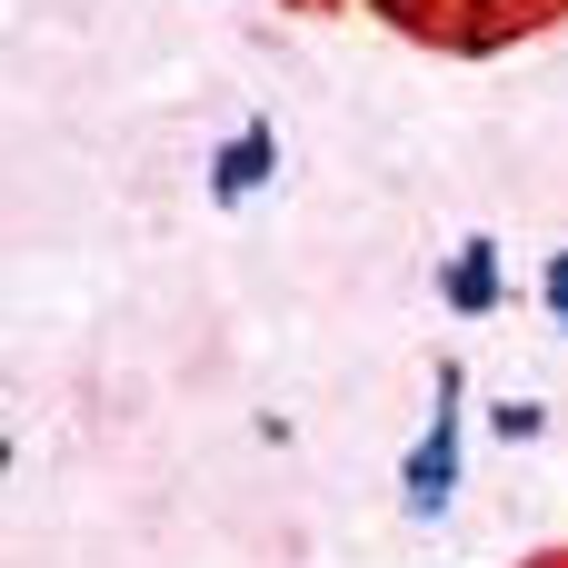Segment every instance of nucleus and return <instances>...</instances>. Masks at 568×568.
<instances>
[{"label": "nucleus", "mask_w": 568, "mask_h": 568, "mask_svg": "<svg viewBox=\"0 0 568 568\" xmlns=\"http://www.w3.org/2000/svg\"><path fill=\"white\" fill-rule=\"evenodd\" d=\"M459 479H469V369H459V359H439L429 429H419V439H409V459H399V519L439 529V519L459 509Z\"/></svg>", "instance_id": "f257e3e1"}, {"label": "nucleus", "mask_w": 568, "mask_h": 568, "mask_svg": "<svg viewBox=\"0 0 568 568\" xmlns=\"http://www.w3.org/2000/svg\"><path fill=\"white\" fill-rule=\"evenodd\" d=\"M270 180H280V120H240V130L210 150V200H220V210H250Z\"/></svg>", "instance_id": "f03ea898"}, {"label": "nucleus", "mask_w": 568, "mask_h": 568, "mask_svg": "<svg viewBox=\"0 0 568 568\" xmlns=\"http://www.w3.org/2000/svg\"><path fill=\"white\" fill-rule=\"evenodd\" d=\"M439 300H449L459 320H489V310L509 300V250H499L489 230H469V240L439 260Z\"/></svg>", "instance_id": "7ed1b4c3"}, {"label": "nucleus", "mask_w": 568, "mask_h": 568, "mask_svg": "<svg viewBox=\"0 0 568 568\" xmlns=\"http://www.w3.org/2000/svg\"><path fill=\"white\" fill-rule=\"evenodd\" d=\"M459 10H469V20H459V50H489V40H509L539 0H459Z\"/></svg>", "instance_id": "20e7f679"}, {"label": "nucleus", "mask_w": 568, "mask_h": 568, "mask_svg": "<svg viewBox=\"0 0 568 568\" xmlns=\"http://www.w3.org/2000/svg\"><path fill=\"white\" fill-rule=\"evenodd\" d=\"M489 429H499L509 449H529V439H549V399H519V389H509V399L489 409Z\"/></svg>", "instance_id": "39448f33"}, {"label": "nucleus", "mask_w": 568, "mask_h": 568, "mask_svg": "<svg viewBox=\"0 0 568 568\" xmlns=\"http://www.w3.org/2000/svg\"><path fill=\"white\" fill-rule=\"evenodd\" d=\"M539 310H549V329L568 339V250H549V260H539Z\"/></svg>", "instance_id": "423d86ee"}, {"label": "nucleus", "mask_w": 568, "mask_h": 568, "mask_svg": "<svg viewBox=\"0 0 568 568\" xmlns=\"http://www.w3.org/2000/svg\"><path fill=\"white\" fill-rule=\"evenodd\" d=\"M369 10H389V20H429V0H369Z\"/></svg>", "instance_id": "0eeeda50"}]
</instances>
